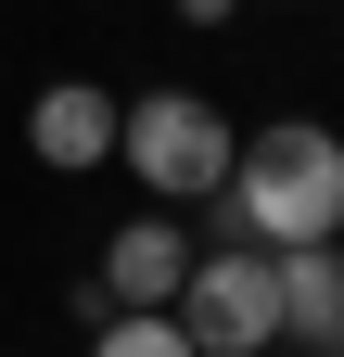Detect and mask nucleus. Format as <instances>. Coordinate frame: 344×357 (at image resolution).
<instances>
[{
  "mask_svg": "<svg viewBox=\"0 0 344 357\" xmlns=\"http://www.w3.org/2000/svg\"><path fill=\"white\" fill-rule=\"evenodd\" d=\"M204 204L230 217V243H319L344 230V141L319 115H268L255 141H230V178Z\"/></svg>",
  "mask_w": 344,
  "mask_h": 357,
  "instance_id": "1",
  "label": "nucleus"
},
{
  "mask_svg": "<svg viewBox=\"0 0 344 357\" xmlns=\"http://www.w3.org/2000/svg\"><path fill=\"white\" fill-rule=\"evenodd\" d=\"M230 141L242 128L204 102V89H141V102H115V166L141 178L153 204H204L230 178Z\"/></svg>",
  "mask_w": 344,
  "mask_h": 357,
  "instance_id": "2",
  "label": "nucleus"
},
{
  "mask_svg": "<svg viewBox=\"0 0 344 357\" xmlns=\"http://www.w3.org/2000/svg\"><path fill=\"white\" fill-rule=\"evenodd\" d=\"M179 332H191V357H255V344H281V268H268V243H217V255H191V281H179Z\"/></svg>",
  "mask_w": 344,
  "mask_h": 357,
  "instance_id": "3",
  "label": "nucleus"
},
{
  "mask_svg": "<svg viewBox=\"0 0 344 357\" xmlns=\"http://www.w3.org/2000/svg\"><path fill=\"white\" fill-rule=\"evenodd\" d=\"M26 153L52 166V178L115 166V89H102V77H52V89L26 102Z\"/></svg>",
  "mask_w": 344,
  "mask_h": 357,
  "instance_id": "4",
  "label": "nucleus"
},
{
  "mask_svg": "<svg viewBox=\"0 0 344 357\" xmlns=\"http://www.w3.org/2000/svg\"><path fill=\"white\" fill-rule=\"evenodd\" d=\"M268 268H281V344H344V230H319V243H268Z\"/></svg>",
  "mask_w": 344,
  "mask_h": 357,
  "instance_id": "5",
  "label": "nucleus"
},
{
  "mask_svg": "<svg viewBox=\"0 0 344 357\" xmlns=\"http://www.w3.org/2000/svg\"><path fill=\"white\" fill-rule=\"evenodd\" d=\"M179 281H191V230H179V217H127V230L102 243V294L115 306H179Z\"/></svg>",
  "mask_w": 344,
  "mask_h": 357,
  "instance_id": "6",
  "label": "nucleus"
},
{
  "mask_svg": "<svg viewBox=\"0 0 344 357\" xmlns=\"http://www.w3.org/2000/svg\"><path fill=\"white\" fill-rule=\"evenodd\" d=\"M102 357H191V332H179V306H115Z\"/></svg>",
  "mask_w": 344,
  "mask_h": 357,
  "instance_id": "7",
  "label": "nucleus"
},
{
  "mask_svg": "<svg viewBox=\"0 0 344 357\" xmlns=\"http://www.w3.org/2000/svg\"><path fill=\"white\" fill-rule=\"evenodd\" d=\"M242 13V0H179V26H230Z\"/></svg>",
  "mask_w": 344,
  "mask_h": 357,
  "instance_id": "8",
  "label": "nucleus"
}]
</instances>
